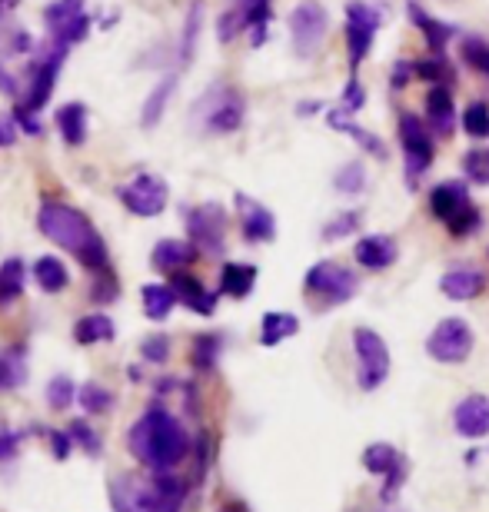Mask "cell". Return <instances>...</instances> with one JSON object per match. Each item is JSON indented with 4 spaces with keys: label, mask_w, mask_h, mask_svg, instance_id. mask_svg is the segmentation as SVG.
Segmentation results:
<instances>
[{
    "label": "cell",
    "mask_w": 489,
    "mask_h": 512,
    "mask_svg": "<svg viewBox=\"0 0 489 512\" xmlns=\"http://www.w3.org/2000/svg\"><path fill=\"white\" fill-rule=\"evenodd\" d=\"M127 449L150 473H173L193 453V439L167 406L150 403L144 416L127 429Z\"/></svg>",
    "instance_id": "1"
},
{
    "label": "cell",
    "mask_w": 489,
    "mask_h": 512,
    "mask_svg": "<svg viewBox=\"0 0 489 512\" xmlns=\"http://www.w3.org/2000/svg\"><path fill=\"white\" fill-rule=\"evenodd\" d=\"M37 230L60 250L74 253L87 270H107V243L80 210L64 203H44L37 213Z\"/></svg>",
    "instance_id": "2"
},
{
    "label": "cell",
    "mask_w": 489,
    "mask_h": 512,
    "mask_svg": "<svg viewBox=\"0 0 489 512\" xmlns=\"http://www.w3.org/2000/svg\"><path fill=\"white\" fill-rule=\"evenodd\" d=\"M430 213L450 230V237H470V233L483 227V213L476 210V203L470 200V190L456 180L433 187Z\"/></svg>",
    "instance_id": "3"
},
{
    "label": "cell",
    "mask_w": 489,
    "mask_h": 512,
    "mask_svg": "<svg viewBox=\"0 0 489 512\" xmlns=\"http://www.w3.org/2000/svg\"><path fill=\"white\" fill-rule=\"evenodd\" d=\"M243 114H247L243 97L227 84L210 87L207 94L200 97V104L193 107V120H197L203 133H233V130H240Z\"/></svg>",
    "instance_id": "4"
},
{
    "label": "cell",
    "mask_w": 489,
    "mask_h": 512,
    "mask_svg": "<svg viewBox=\"0 0 489 512\" xmlns=\"http://www.w3.org/2000/svg\"><path fill=\"white\" fill-rule=\"evenodd\" d=\"M353 350H356V383H360L363 393H373L386 383L390 376V346L376 330L370 326H356L353 330Z\"/></svg>",
    "instance_id": "5"
},
{
    "label": "cell",
    "mask_w": 489,
    "mask_h": 512,
    "mask_svg": "<svg viewBox=\"0 0 489 512\" xmlns=\"http://www.w3.org/2000/svg\"><path fill=\"white\" fill-rule=\"evenodd\" d=\"M476 346V336H473V326L460 320V316H446L433 326V333L426 336V353L430 360L443 363V366H456V363H466L470 360Z\"/></svg>",
    "instance_id": "6"
},
{
    "label": "cell",
    "mask_w": 489,
    "mask_h": 512,
    "mask_svg": "<svg viewBox=\"0 0 489 512\" xmlns=\"http://www.w3.org/2000/svg\"><path fill=\"white\" fill-rule=\"evenodd\" d=\"M356 283L360 280L353 276V270H346V266L333 260L310 266L307 276H303V290H307V296H313V300H320L323 306H340L346 300H353Z\"/></svg>",
    "instance_id": "7"
},
{
    "label": "cell",
    "mask_w": 489,
    "mask_h": 512,
    "mask_svg": "<svg viewBox=\"0 0 489 512\" xmlns=\"http://www.w3.org/2000/svg\"><path fill=\"white\" fill-rule=\"evenodd\" d=\"M380 24V10L370 7L366 0H350L346 4V57H350V70L360 67L366 54H370L373 34L380 30Z\"/></svg>",
    "instance_id": "8"
},
{
    "label": "cell",
    "mask_w": 489,
    "mask_h": 512,
    "mask_svg": "<svg viewBox=\"0 0 489 512\" xmlns=\"http://www.w3.org/2000/svg\"><path fill=\"white\" fill-rule=\"evenodd\" d=\"M400 143H403V160H406V180H410V187H416L436 157L430 124H423V120L413 114H403L400 117Z\"/></svg>",
    "instance_id": "9"
},
{
    "label": "cell",
    "mask_w": 489,
    "mask_h": 512,
    "mask_svg": "<svg viewBox=\"0 0 489 512\" xmlns=\"http://www.w3.org/2000/svg\"><path fill=\"white\" fill-rule=\"evenodd\" d=\"M360 463H363L366 473L383 479V499L386 503H393L396 493H400V486L406 483V476H410V459L390 443H370L363 449Z\"/></svg>",
    "instance_id": "10"
},
{
    "label": "cell",
    "mask_w": 489,
    "mask_h": 512,
    "mask_svg": "<svg viewBox=\"0 0 489 512\" xmlns=\"http://www.w3.org/2000/svg\"><path fill=\"white\" fill-rule=\"evenodd\" d=\"M44 24H47L50 40H54V47L70 50L74 44H80L90 30V17L84 14V0H54V4H47Z\"/></svg>",
    "instance_id": "11"
},
{
    "label": "cell",
    "mask_w": 489,
    "mask_h": 512,
    "mask_svg": "<svg viewBox=\"0 0 489 512\" xmlns=\"http://www.w3.org/2000/svg\"><path fill=\"white\" fill-rule=\"evenodd\" d=\"M117 197L134 217H157V213H163V207H167L170 187L160 173H137L134 180L117 190Z\"/></svg>",
    "instance_id": "12"
},
{
    "label": "cell",
    "mask_w": 489,
    "mask_h": 512,
    "mask_svg": "<svg viewBox=\"0 0 489 512\" xmlns=\"http://www.w3.org/2000/svg\"><path fill=\"white\" fill-rule=\"evenodd\" d=\"M114 512H157L154 509V473H114L107 483Z\"/></svg>",
    "instance_id": "13"
},
{
    "label": "cell",
    "mask_w": 489,
    "mask_h": 512,
    "mask_svg": "<svg viewBox=\"0 0 489 512\" xmlns=\"http://www.w3.org/2000/svg\"><path fill=\"white\" fill-rule=\"evenodd\" d=\"M326 30H330V14H326L323 4H317V0H303V4L293 7L290 34H293V44H297L300 57L317 54L323 37H326Z\"/></svg>",
    "instance_id": "14"
},
{
    "label": "cell",
    "mask_w": 489,
    "mask_h": 512,
    "mask_svg": "<svg viewBox=\"0 0 489 512\" xmlns=\"http://www.w3.org/2000/svg\"><path fill=\"white\" fill-rule=\"evenodd\" d=\"M187 230L200 253L220 256L223 253V230H227V213H223V207H217V203H203V207L187 213Z\"/></svg>",
    "instance_id": "15"
},
{
    "label": "cell",
    "mask_w": 489,
    "mask_h": 512,
    "mask_svg": "<svg viewBox=\"0 0 489 512\" xmlns=\"http://www.w3.org/2000/svg\"><path fill=\"white\" fill-rule=\"evenodd\" d=\"M64 57H67V50L54 47L44 60H40V64L34 67V80H30V90H27V97L20 100V107L34 110V114L47 107L50 94H54V84H57V74H60V64H64Z\"/></svg>",
    "instance_id": "16"
},
{
    "label": "cell",
    "mask_w": 489,
    "mask_h": 512,
    "mask_svg": "<svg viewBox=\"0 0 489 512\" xmlns=\"http://www.w3.org/2000/svg\"><path fill=\"white\" fill-rule=\"evenodd\" d=\"M237 213H240L243 237L250 243H270L277 237V217L260 200L247 197V193H237Z\"/></svg>",
    "instance_id": "17"
},
{
    "label": "cell",
    "mask_w": 489,
    "mask_h": 512,
    "mask_svg": "<svg viewBox=\"0 0 489 512\" xmlns=\"http://www.w3.org/2000/svg\"><path fill=\"white\" fill-rule=\"evenodd\" d=\"M453 429L463 439H486L489 436V396L473 393L460 399L453 409Z\"/></svg>",
    "instance_id": "18"
},
{
    "label": "cell",
    "mask_w": 489,
    "mask_h": 512,
    "mask_svg": "<svg viewBox=\"0 0 489 512\" xmlns=\"http://www.w3.org/2000/svg\"><path fill=\"white\" fill-rule=\"evenodd\" d=\"M353 256L363 270L380 273V270H390V266L400 260V247H396V240L390 233H370V237H363L353 247Z\"/></svg>",
    "instance_id": "19"
},
{
    "label": "cell",
    "mask_w": 489,
    "mask_h": 512,
    "mask_svg": "<svg viewBox=\"0 0 489 512\" xmlns=\"http://www.w3.org/2000/svg\"><path fill=\"white\" fill-rule=\"evenodd\" d=\"M170 286H173V293H177V300L187 306V310L193 313H200V316H213L217 313V300H220V293H213L207 290L197 276H190V273H170Z\"/></svg>",
    "instance_id": "20"
},
{
    "label": "cell",
    "mask_w": 489,
    "mask_h": 512,
    "mask_svg": "<svg viewBox=\"0 0 489 512\" xmlns=\"http://www.w3.org/2000/svg\"><path fill=\"white\" fill-rule=\"evenodd\" d=\"M440 290L456 303H470L486 293V273L476 270V266H453L440 276Z\"/></svg>",
    "instance_id": "21"
},
{
    "label": "cell",
    "mask_w": 489,
    "mask_h": 512,
    "mask_svg": "<svg viewBox=\"0 0 489 512\" xmlns=\"http://www.w3.org/2000/svg\"><path fill=\"white\" fill-rule=\"evenodd\" d=\"M426 124H430L440 137H450L456 130V104L446 84H433L426 94Z\"/></svg>",
    "instance_id": "22"
},
{
    "label": "cell",
    "mask_w": 489,
    "mask_h": 512,
    "mask_svg": "<svg viewBox=\"0 0 489 512\" xmlns=\"http://www.w3.org/2000/svg\"><path fill=\"white\" fill-rule=\"evenodd\" d=\"M197 256L200 250L193 240H160L154 253H150V263H154V270L160 273H177L183 266H190Z\"/></svg>",
    "instance_id": "23"
},
{
    "label": "cell",
    "mask_w": 489,
    "mask_h": 512,
    "mask_svg": "<svg viewBox=\"0 0 489 512\" xmlns=\"http://www.w3.org/2000/svg\"><path fill=\"white\" fill-rule=\"evenodd\" d=\"M350 114H353V110H346V107L330 110V114H326V127L336 130V133H346V137H353V140L360 143V147L366 150V153H370V157L386 160V147H383V140L376 137V133H370V130L356 127Z\"/></svg>",
    "instance_id": "24"
},
{
    "label": "cell",
    "mask_w": 489,
    "mask_h": 512,
    "mask_svg": "<svg viewBox=\"0 0 489 512\" xmlns=\"http://www.w3.org/2000/svg\"><path fill=\"white\" fill-rule=\"evenodd\" d=\"M257 286V266L250 263H223L220 270V293L230 300H247Z\"/></svg>",
    "instance_id": "25"
},
{
    "label": "cell",
    "mask_w": 489,
    "mask_h": 512,
    "mask_svg": "<svg viewBox=\"0 0 489 512\" xmlns=\"http://www.w3.org/2000/svg\"><path fill=\"white\" fill-rule=\"evenodd\" d=\"M117 336V323L110 320L107 313H87L80 316V320L74 323V340L80 346H97V343H110Z\"/></svg>",
    "instance_id": "26"
},
{
    "label": "cell",
    "mask_w": 489,
    "mask_h": 512,
    "mask_svg": "<svg viewBox=\"0 0 489 512\" xmlns=\"http://www.w3.org/2000/svg\"><path fill=\"white\" fill-rule=\"evenodd\" d=\"M187 503V483L177 473H154V509L180 512Z\"/></svg>",
    "instance_id": "27"
},
{
    "label": "cell",
    "mask_w": 489,
    "mask_h": 512,
    "mask_svg": "<svg viewBox=\"0 0 489 512\" xmlns=\"http://www.w3.org/2000/svg\"><path fill=\"white\" fill-rule=\"evenodd\" d=\"M300 333V320L293 313H283V310H270L263 313L260 320V346H280L283 340Z\"/></svg>",
    "instance_id": "28"
},
{
    "label": "cell",
    "mask_w": 489,
    "mask_h": 512,
    "mask_svg": "<svg viewBox=\"0 0 489 512\" xmlns=\"http://www.w3.org/2000/svg\"><path fill=\"white\" fill-rule=\"evenodd\" d=\"M27 353L20 346H7L0 353V393H14V389L27 386Z\"/></svg>",
    "instance_id": "29"
},
{
    "label": "cell",
    "mask_w": 489,
    "mask_h": 512,
    "mask_svg": "<svg viewBox=\"0 0 489 512\" xmlns=\"http://www.w3.org/2000/svg\"><path fill=\"white\" fill-rule=\"evenodd\" d=\"M406 10H410L413 24L420 27V34L426 37V44L433 47V54H443L446 44H450V40H453L456 30H453L450 24H440V20H436V17H430V14H426V10H423L420 4H410Z\"/></svg>",
    "instance_id": "30"
},
{
    "label": "cell",
    "mask_w": 489,
    "mask_h": 512,
    "mask_svg": "<svg viewBox=\"0 0 489 512\" xmlns=\"http://www.w3.org/2000/svg\"><path fill=\"white\" fill-rule=\"evenodd\" d=\"M57 130L67 147H80L87 140V107L84 104H64L57 110Z\"/></svg>",
    "instance_id": "31"
},
{
    "label": "cell",
    "mask_w": 489,
    "mask_h": 512,
    "mask_svg": "<svg viewBox=\"0 0 489 512\" xmlns=\"http://www.w3.org/2000/svg\"><path fill=\"white\" fill-rule=\"evenodd\" d=\"M140 300H144V313L147 320L154 323H163L167 316L173 313V306H177V293H173V286H163V283H147L144 290H140Z\"/></svg>",
    "instance_id": "32"
},
{
    "label": "cell",
    "mask_w": 489,
    "mask_h": 512,
    "mask_svg": "<svg viewBox=\"0 0 489 512\" xmlns=\"http://www.w3.org/2000/svg\"><path fill=\"white\" fill-rule=\"evenodd\" d=\"M24 283H27V266L20 256H10V260L0 263V310L24 293Z\"/></svg>",
    "instance_id": "33"
},
{
    "label": "cell",
    "mask_w": 489,
    "mask_h": 512,
    "mask_svg": "<svg viewBox=\"0 0 489 512\" xmlns=\"http://www.w3.org/2000/svg\"><path fill=\"white\" fill-rule=\"evenodd\" d=\"M34 280L44 293H60V290H67L70 273L57 256H40V260L34 263Z\"/></svg>",
    "instance_id": "34"
},
{
    "label": "cell",
    "mask_w": 489,
    "mask_h": 512,
    "mask_svg": "<svg viewBox=\"0 0 489 512\" xmlns=\"http://www.w3.org/2000/svg\"><path fill=\"white\" fill-rule=\"evenodd\" d=\"M173 90H177V74H170L167 80H160V84L150 90L147 104H144V110H140V124H144L147 130L160 124V117H163V110H167V104H170Z\"/></svg>",
    "instance_id": "35"
},
{
    "label": "cell",
    "mask_w": 489,
    "mask_h": 512,
    "mask_svg": "<svg viewBox=\"0 0 489 512\" xmlns=\"http://www.w3.org/2000/svg\"><path fill=\"white\" fill-rule=\"evenodd\" d=\"M77 403L80 409H84L87 416H104L114 409V393H110L107 386H100V383H84L80 386V393H77Z\"/></svg>",
    "instance_id": "36"
},
{
    "label": "cell",
    "mask_w": 489,
    "mask_h": 512,
    "mask_svg": "<svg viewBox=\"0 0 489 512\" xmlns=\"http://www.w3.org/2000/svg\"><path fill=\"white\" fill-rule=\"evenodd\" d=\"M220 350H223V340L217 333H200L190 346V363L197 366V370H213L220 360Z\"/></svg>",
    "instance_id": "37"
},
{
    "label": "cell",
    "mask_w": 489,
    "mask_h": 512,
    "mask_svg": "<svg viewBox=\"0 0 489 512\" xmlns=\"http://www.w3.org/2000/svg\"><path fill=\"white\" fill-rule=\"evenodd\" d=\"M333 187L340 190L343 197H356V193H363L366 190V170H363V163L360 160L343 163V167L336 170V177H333Z\"/></svg>",
    "instance_id": "38"
},
{
    "label": "cell",
    "mask_w": 489,
    "mask_h": 512,
    "mask_svg": "<svg viewBox=\"0 0 489 512\" xmlns=\"http://www.w3.org/2000/svg\"><path fill=\"white\" fill-rule=\"evenodd\" d=\"M77 393H80V386L70 380V376H54V380L47 383V406L57 409V413H64V409L74 406Z\"/></svg>",
    "instance_id": "39"
},
{
    "label": "cell",
    "mask_w": 489,
    "mask_h": 512,
    "mask_svg": "<svg viewBox=\"0 0 489 512\" xmlns=\"http://www.w3.org/2000/svg\"><path fill=\"white\" fill-rule=\"evenodd\" d=\"M67 433L74 436L77 449H84V456L97 459L100 453H104V439H100V433L87 423V419H74V423L67 426Z\"/></svg>",
    "instance_id": "40"
},
{
    "label": "cell",
    "mask_w": 489,
    "mask_h": 512,
    "mask_svg": "<svg viewBox=\"0 0 489 512\" xmlns=\"http://www.w3.org/2000/svg\"><path fill=\"white\" fill-rule=\"evenodd\" d=\"M463 173L480 187H489V147H473L463 157Z\"/></svg>",
    "instance_id": "41"
},
{
    "label": "cell",
    "mask_w": 489,
    "mask_h": 512,
    "mask_svg": "<svg viewBox=\"0 0 489 512\" xmlns=\"http://www.w3.org/2000/svg\"><path fill=\"white\" fill-rule=\"evenodd\" d=\"M463 130L476 140L489 137V107L483 104V100H476V104H470L463 110Z\"/></svg>",
    "instance_id": "42"
},
{
    "label": "cell",
    "mask_w": 489,
    "mask_h": 512,
    "mask_svg": "<svg viewBox=\"0 0 489 512\" xmlns=\"http://www.w3.org/2000/svg\"><path fill=\"white\" fill-rule=\"evenodd\" d=\"M200 14H203V4L197 0V4L190 7L187 14V27H183V37H180V60L187 64V60L193 57V50H197V37H200Z\"/></svg>",
    "instance_id": "43"
},
{
    "label": "cell",
    "mask_w": 489,
    "mask_h": 512,
    "mask_svg": "<svg viewBox=\"0 0 489 512\" xmlns=\"http://www.w3.org/2000/svg\"><path fill=\"white\" fill-rule=\"evenodd\" d=\"M416 77L430 80V84H450V80H453V70H450V64L443 60V54H436L433 60H416Z\"/></svg>",
    "instance_id": "44"
},
{
    "label": "cell",
    "mask_w": 489,
    "mask_h": 512,
    "mask_svg": "<svg viewBox=\"0 0 489 512\" xmlns=\"http://www.w3.org/2000/svg\"><path fill=\"white\" fill-rule=\"evenodd\" d=\"M360 220H363V213L360 210H346L340 213L336 220H330L323 227V240H343V237H350V233L360 227Z\"/></svg>",
    "instance_id": "45"
},
{
    "label": "cell",
    "mask_w": 489,
    "mask_h": 512,
    "mask_svg": "<svg viewBox=\"0 0 489 512\" xmlns=\"http://www.w3.org/2000/svg\"><path fill=\"white\" fill-rule=\"evenodd\" d=\"M140 360L144 363H167L170 360V340L163 333H154V336H147L144 343H140Z\"/></svg>",
    "instance_id": "46"
},
{
    "label": "cell",
    "mask_w": 489,
    "mask_h": 512,
    "mask_svg": "<svg viewBox=\"0 0 489 512\" xmlns=\"http://www.w3.org/2000/svg\"><path fill=\"white\" fill-rule=\"evenodd\" d=\"M463 60H466V64H470L473 70H480V74L489 77V47L483 44V40L466 37V40H463Z\"/></svg>",
    "instance_id": "47"
},
{
    "label": "cell",
    "mask_w": 489,
    "mask_h": 512,
    "mask_svg": "<svg viewBox=\"0 0 489 512\" xmlns=\"http://www.w3.org/2000/svg\"><path fill=\"white\" fill-rule=\"evenodd\" d=\"M47 443H50V453H54L57 463H64V459H70V453L77 449L74 436L67 433V429H47Z\"/></svg>",
    "instance_id": "48"
},
{
    "label": "cell",
    "mask_w": 489,
    "mask_h": 512,
    "mask_svg": "<svg viewBox=\"0 0 489 512\" xmlns=\"http://www.w3.org/2000/svg\"><path fill=\"white\" fill-rule=\"evenodd\" d=\"M240 10H243V17H247L250 30L270 24V0H243Z\"/></svg>",
    "instance_id": "49"
},
{
    "label": "cell",
    "mask_w": 489,
    "mask_h": 512,
    "mask_svg": "<svg viewBox=\"0 0 489 512\" xmlns=\"http://www.w3.org/2000/svg\"><path fill=\"white\" fill-rule=\"evenodd\" d=\"M24 429H0V463H14L24 446Z\"/></svg>",
    "instance_id": "50"
},
{
    "label": "cell",
    "mask_w": 489,
    "mask_h": 512,
    "mask_svg": "<svg viewBox=\"0 0 489 512\" xmlns=\"http://www.w3.org/2000/svg\"><path fill=\"white\" fill-rule=\"evenodd\" d=\"M243 27H247V17H243V10L237 7V10H227V14L220 17V24H217V34H220V40H223V44H230V40L237 37Z\"/></svg>",
    "instance_id": "51"
},
{
    "label": "cell",
    "mask_w": 489,
    "mask_h": 512,
    "mask_svg": "<svg viewBox=\"0 0 489 512\" xmlns=\"http://www.w3.org/2000/svg\"><path fill=\"white\" fill-rule=\"evenodd\" d=\"M363 104H366V90H363L360 80L350 77V84L343 87V107H346V110H353V114H356V110H360Z\"/></svg>",
    "instance_id": "52"
},
{
    "label": "cell",
    "mask_w": 489,
    "mask_h": 512,
    "mask_svg": "<svg viewBox=\"0 0 489 512\" xmlns=\"http://www.w3.org/2000/svg\"><path fill=\"white\" fill-rule=\"evenodd\" d=\"M410 77H416V64H413V60H396L393 77H390V87L393 90H403L406 84H410Z\"/></svg>",
    "instance_id": "53"
},
{
    "label": "cell",
    "mask_w": 489,
    "mask_h": 512,
    "mask_svg": "<svg viewBox=\"0 0 489 512\" xmlns=\"http://www.w3.org/2000/svg\"><path fill=\"white\" fill-rule=\"evenodd\" d=\"M90 296H94V303H110L117 296V280L110 273H104V280L94 283V290H90Z\"/></svg>",
    "instance_id": "54"
},
{
    "label": "cell",
    "mask_w": 489,
    "mask_h": 512,
    "mask_svg": "<svg viewBox=\"0 0 489 512\" xmlns=\"http://www.w3.org/2000/svg\"><path fill=\"white\" fill-rule=\"evenodd\" d=\"M14 117H17V127L24 130V133H34V137L40 133V120H37L34 110H27V107H20V104H17Z\"/></svg>",
    "instance_id": "55"
},
{
    "label": "cell",
    "mask_w": 489,
    "mask_h": 512,
    "mask_svg": "<svg viewBox=\"0 0 489 512\" xmlns=\"http://www.w3.org/2000/svg\"><path fill=\"white\" fill-rule=\"evenodd\" d=\"M17 140V117L0 114V147H10Z\"/></svg>",
    "instance_id": "56"
},
{
    "label": "cell",
    "mask_w": 489,
    "mask_h": 512,
    "mask_svg": "<svg viewBox=\"0 0 489 512\" xmlns=\"http://www.w3.org/2000/svg\"><path fill=\"white\" fill-rule=\"evenodd\" d=\"M0 94H17V84H14V77H10L4 67H0Z\"/></svg>",
    "instance_id": "57"
},
{
    "label": "cell",
    "mask_w": 489,
    "mask_h": 512,
    "mask_svg": "<svg viewBox=\"0 0 489 512\" xmlns=\"http://www.w3.org/2000/svg\"><path fill=\"white\" fill-rule=\"evenodd\" d=\"M220 512H250V509H247V506H243V503H240V499H233V503H227V506H223Z\"/></svg>",
    "instance_id": "58"
},
{
    "label": "cell",
    "mask_w": 489,
    "mask_h": 512,
    "mask_svg": "<svg viewBox=\"0 0 489 512\" xmlns=\"http://www.w3.org/2000/svg\"><path fill=\"white\" fill-rule=\"evenodd\" d=\"M17 4H20V0H0V17H4L7 10H14Z\"/></svg>",
    "instance_id": "59"
},
{
    "label": "cell",
    "mask_w": 489,
    "mask_h": 512,
    "mask_svg": "<svg viewBox=\"0 0 489 512\" xmlns=\"http://www.w3.org/2000/svg\"><path fill=\"white\" fill-rule=\"evenodd\" d=\"M380 512H400V509H380Z\"/></svg>",
    "instance_id": "60"
}]
</instances>
